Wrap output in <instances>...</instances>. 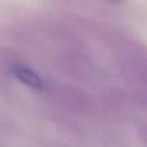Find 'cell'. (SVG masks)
I'll list each match as a JSON object with an SVG mask.
<instances>
[{"label": "cell", "instance_id": "6da1fadb", "mask_svg": "<svg viewBox=\"0 0 147 147\" xmlns=\"http://www.w3.org/2000/svg\"><path fill=\"white\" fill-rule=\"evenodd\" d=\"M13 74L21 83L25 84L26 86H29L33 90H41L44 87V82L39 77V75L25 65L14 67Z\"/></svg>", "mask_w": 147, "mask_h": 147}]
</instances>
